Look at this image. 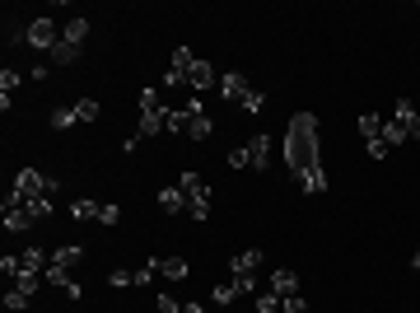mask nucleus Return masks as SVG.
<instances>
[{
  "instance_id": "c756f323",
  "label": "nucleus",
  "mask_w": 420,
  "mask_h": 313,
  "mask_svg": "<svg viewBox=\"0 0 420 313\" xmlns=\"http://www.w3.org/2000/svg\"><path fill=\"white\" fill-rule=\"evenodd\" d=\"M280 313H309V300H304V295H285V300H280Z\"/></svg>"
},
{
  "instance_id": "58836bf2",
  "label": "nucleus",
  "mask_w": 420,
  "mask_h": 313,
  "mask_svg": "<svg viewBox=\"0 0 420 313\" xmlns=\"http://www.w3.org/2000/svg\"><path fill=\"white\" fill-rule=\"evenodd\" d=\"M369 159H387V145H383V136H378V141H369Z\"/></svg>"
},
{
  "instance_id": "423d86ee",
  "label": "nucleus",
  "mask_w": 420,
  "mask_h": 313,
  "mask_svg": "<svg viewBox=\"0 0 420 313\" xmlns=\"http://www.w3.org/2000/svg\"><path fill=\"white\" fill-rule=\"evenodd\" d=\"M220 94L229 103H243L248 94H253V84H248V75H238V70H224V75H220Z\"/></svg>"
},
{
  "instance_id": "f257e3e1",
  "label": "nucleus",
  "mask_w": 420,
  "mask_h": 313,
  "mask_svg": "<svg viewBox=\"0 0 420 313\" xmlns=\"http://www.w3.org/2000/svg\"><path fill=\"white\" fill-rule=\"evenodd\" d=\"M285 164H289V173H294V178L322 164V155H318V117H313V112H294V117H289Z\"/></svg>"
},
{
  "instance_id": "0eeeda50",
  "label": "nucleus",
  "mask_w": 420,
  "mask_h": 313,
  "mask_svg": "<svg viewBox=\"0 0 420 313\" xmlns=\"http://www.w3.org/2000/svg\"><path fill=\"white\" fill-rule=\"evenodd\" d=\"M187 108H192L187 136H192V141H210V131H215V122H210V117H206V103H201V99H192Z\"/></svg>"
},
{
  "instance_id": "a211bd4d",
  "label": "nucleus",
  "mask_w": 420,
  "mask_h": 313,
  "mask_svg": "<svg viewBox=\"0 0 420 313\" xmlns=\"http://www.w3.org/2000/svg\"><path fill=\"white\" fill-rule=\"evenodd\" d=\"M61 38H66V43H84V38H89V19H84V14H75V19H70L66 23V28H61Z\"/></svg>"
},
{
  "instance_id": "f3484780",
  "label": "nucleus",
  "mask_w": 420,
  "mask_h": 313,
  "mask_svg": "<svg viewBox=\"0 0 420 313\" xmlns=\"http://www.w3.org/2000/svg\"><path fill=\"white\" fill-rule=\"evenodd\" d=\"M187 258H164V262H159V276H164V280H187Z\"/></svg>"
},
{
  "instance_id": "bb28decb",
  "label": "nucleus",
  "mask_w": 420,
  "mask_h": 313,
  "mask_svg": "<svg viewBox=\"0 0 420 313\" xmlns=\"http://www.w3.org/2000/svg\"><path fill=\"white\" fill-rule=\"evenodd\" d=\"M99 224H108V229H112V224H122V206H117V202H103Z\"/></svg>"
},
{
  "instance_id": "e433bc0d",
  "label": "nucleus",
  "mask_w": 420,
  "mask_h": 313,
  "mask_svg": "<svg viewBox=\"0 0 420 313\" xmlns=\"http://www.w3.org/2000/svg\"><path fill=\"white\" fill-rule=\"evenodd\" d=\"M150 108H159V94L155 89H140V112H150Z\"/></svg>"
},
{
  "instance_id": "f704fd0d",
  "label": "nucleus",
  "mask_w": 420,
  "mask_h": 313,
  "mask_svg": "<svg viewBox=\"0 0 420 313\" xmlns=\"http://www.w3.org/2000/svg\"><path fill=\"white\" fill-rule=\"evenodd\" d=\"M0 271H5V276H19V253H5V258H0Z\"/></svg>"
},
{
  "instance_id": "39448f33",
  "label": "nucleus",
  "mask_w": 420,
  "mask_h": 313,
  "mask_svg": "<svg viewBox=\"0 0 420 313\" xmlns=\"http://www.w3.org/2000/svg\"><path fill=\"white\" fill-rule=\"evenodd\" d=\"M192 66H197V52H192V47H173V66H168L164 84H168V89H177V84H187Z\"/></svg>"
},
{
  "instance_id": "2f4dec72",
  "label": "nucleus",
  "mask_w": 420,
  "mask_h": 313,
  "mask_svg": "<svg viewBox=\"0 0 420 313\" xmlns=\"http://www.w3.org/2000/svg\"><path fill=\"white\" fill-rule=\"evenodd\" d=\"M210 300H215V304H233V300H238V285H233V280H229V285H215Z\"/></svg>"
},
{
  "instance_id": "7c9ffc66",
  "label": "nucleus",
  "mask_w": 420,
  "mask_h": 313,
  "mask_svg": "<svg viewBox=\"0 0 420 313\" xmlns=\"http://www.w3.org/2000/svg\"><path fill=\"white\" fill-rule=\"evenodd\" d=\"M155 276H159V258H150V262H145L140 271H136V285H150Z\"/></svg>"
},
{
  "instance_id": "a19ab883",
  "label": "nucleus",
  "mask_w": 420,
  "mask_h": 313,
  "mask_svg": "<svg viewBox=\"0 0 420 313\" xmlns=\"http://www.w3.org/2000/svg\"><path fill=\"white\" fill-rule=\"evenodd\" d=\"M182 313H206V309H201V304L192 300V304H182Z\"/></svg>"
},
{
  "instance_id": "cd10ccee",
  "label": "nucleus",
  "mask_w": 420,
  "mask_h": 313,
  "mask_svg": "<svg viewBox=\"0 0 420 313\" xmlns=\"http://www.w3.org/2000/svg\"><path fill=\"white\" fill-rule=\"evenodd\" d=\"M38 285H43V276H33V271L14 276V290H23V295H38Z\"/></svg>"
},
{
  "instance_id": "393cba45",
  "label": "nucleus",
  "mask_w": 420,
  "mask_h": 313,
  "mask_svg": "<svg viewBox=\"0 0 420 313\" xmlns=\"http://www.w3.org/2000/svg\"><path fill=\"white\" fill-rule=\"evenodd\" d=\"M75 122H79L75 108H56V112H52V131H70Z\"/></svg>"
},
{
  "instance_id": "aec40b11",
  "label": "nucleus",
  "mask_w": 420,
  "mask_h": 313,
  "mask_svg": "<svg viewBox=\"0 0 420 313\" xmlns=\"http://www.w3.org/2000/svg\"><path fill=\"white\" fill-rule=\"evenodd\" d=\"M407 141H411V136H407V126H402V122H383V145H387V150L407 145Z\"/></svg>"
},
{
  "instance_id": "473e14b6",
  "label": "nucleus",
  "mask_w": 420,
  "mask_h": 313,
  "mask_svg": "<svg viewBox=\"0 0 420 313\" xmlns=\"http://www.w3.org/2000/svg\"><path fill=\"white\" fill-rule=\"evenodd\" d=\"M238 108H243V112H262V108H266V94H262V89H253L243 103H238Z\"/></svg>"
},
{
  "instance_id": "412c9836",
  "label": "nucleus",
  "mask_w": 420,
  "mask_h": 313,
  "mask_svg": "<svg viewBox=\"0 0 420 313\" xmlns=\"http://www.w3.org/2000/svg\"><path fill=\"white\" fill-rule=\"evenodd\" d=\"M23 211H28V220H33V224L52 220V202H47V197H33V202H23Z\"/></svg>"
},
{
  "instance_id": "b1692460",
  "label": "nucleus",
  "mask_w": 420,
  "mask_h": 313,
  "mask_svg": "<svg viewBox=\"0 0 420 313\" xmlns=\"http://www.w3.org/2000/svg\"><path fill=\"white\" fill-rule=\"evenodd\" d=\"M70 108H75V117H79V122H94V117H99V99H79V103H70Z\"/></svg>"
},
{
  "instance_id": "4c0bfd02",
  "label": "nucleus",
  "mask_w": 420,
  "mask_h": 313,
  "mask_svg": "<svg viewBox=\"0 0 420 313\" xmlns=\"http://www.w3.org/2000/svg\"><path fill=\"white\" fill-rule=\"evenodd\" d=\"M229 164H233V168H248V145H238V150H229Z\"/></svg>"
},
{
  "instance_id": "c85d7f7f",
  "label": "nucleus",
  "mask_w": 420,
  "mask_h": 313,
  "mask_svg": "<svg viewBox=\"0 0 420 313\" xmlns=\"http://www.w3.org/2000/svg\"><path fill=\"white\" fill-rule=\"evenodd\" d=\"M257 313H280V295H276V290L257 295Z\"/></svg>"
},
{
  "instance_id": "ddd939ff",
  "label": "nucleus",
  "mask_w": 420,
  "mask_h": 313,
  "mask_svg": "<svg viewBox=\"0 0 420 313\" xmlns=\"http://www.w3.org/2000/svg\"><path fill=\"white\" fill-rule=\"evenodd\" d=\"M248 168H271V141H266V136H253V141H248Z\"/></svg>"
},
{
  "instance_id": "c9c22d12",
  "label": "nucleus",
  "mask_w": 420,
  "mask_h": 313,
  "mask_svg": "<svg viewBox=\"0 0 420 313\" xmlns=\"http://www.w3.org/2000/svg\"><path fill=\"white\" fill-rule=\"evenodd\" d=\"M233 285H238V295H253L257 290V276H233Z\"/></svg>"
},
{
  "instance_id": "6e6552de",
  "label": "nucleus",
  "mask_w": 420,
  "mask_h": 313,
  "mask_svg": "<svg viewBox=\"0 0 420 313\" xmlns=\"http://www.w3.org/2000/svg\"><path fill=\"white\" fill-rule=\"evenodd\" d=\"M159 131H168V108H150V112H140V122H136V136H159Z\"/></svg>"
},
{
  "instance_id": "4468645a",
  "label": "nucleus",
  "mask_w": 420,
  "mask_h": 313,
  "mask_svg": "<svg viewBox=\"0 0 420 313\" xmlns=\"http://www.w3.org/2000/svg\"><path fill=\"white\" fill-rule=\"evenodd\" d=\"M159 211H164V215H182V211H187L182 187H164V192H159Z\"/></svg>"
},
{
  "instance_id": "a878e982",
  "label": "nucleus",
  "mask_w": 420,
  "mask_h": 313,
  "mask_svg": "<svg viewBox=\"0 0 420 313\" xmlns=\"http://www.w3.org/2000/svg\"><path fill=\"white\" fill-rule=\"evenodd\" d=\"M99 211H103V202H75V206H70L75 220H99Z\"/></svg>"
},
{
  "instance_id": "f03ea898",
  "label": "nucleus",
  "mask_w": 420,
  "mask_h": 313,
  "mask_svg": "<svg viewBox=\"0 0 420 313\" xmlns=\"http://www.w3.org/2000/svg\"><path fill=\"white\" fill-rule=\"evenodd\" d=\"M177 187H182V197H187V215L201 224L210 215V187H206V178H197V173L187 168V173L177 178Z\"/></svg>"
},
{
  "instance_id": "5701e85b",
  "label": "nucleus",
  "mask_w": 420,
  "mask_h": 313,
  "mask_svg": "<svg viewBox=\"0 0 420 313\" xmlns=\"http://www.w3.org/2000/svg\"><path fill=\"white\" fill-rule=\"evenodd\" d=\"M28 304H33V295L14 290V285H10V290H5V309H10V313H23V309H28Z\"/></svg>"
},
{
  "instance_id": "dca6fc26",
  "label": "nucleus",
  "mask_w": 420,
  "mask_h": 313,
  "mask_svg": "<svg viewBox=\"0 0 420 313\" xmlns=\"http://www.w3.org/2000/svg\"><path fill=\"white\" fill-rule=\"evenodd\" d=\"M75 262H84V248H79V243H66V248H56V253H52V267H75Z\"/></svg>"
},
{
  "instance_id": "72a5a7b5",
  "label": "nucleus",
  "mask_w": 420,
  "mask_h": 313,
  "mask_svg": "<svg viewBox=\"0 0 420 313\" xmlns=\"http://www.w3.org/2000/svg\"><path fill=\"white\" fill-rule=\"evenodd\" d=\"M108 285H112V290H126V285H136V271H112Z\"/></svg>"
},
{
  "instance_id": "f8f14e48",
  "label": "nucleus",
  "mask_w": 420,
  "mask_h": 313,
  "mask_svg": "<svg viewBox=\"0 0 420 313\" xmlns=\"http://www.w3.org/2000/svg\"><path fill=\"white\" fill-rule=\"evenodd\" d=\"M294 182H299L304 192H309V197H322V192L332 187V182H327V168H322V164H318V168H309V173H299Z\"/></svg>"
},
{
  "instance_id": "9b49d317",
  "label": "nucleus",
  "mask_w": 420,
  "mask_h": 313,
  "mask_svg": "<svg viewBox=\"0 0 420 313\" xmlns=\"http://www.w3.org/2000/svg\"><path fill=\"white\" fill-rule=\"evenodd\" d=\"M187 84H192V89H220V70L210 66V61H197L192 75H187Z\"/></svg>"
},
{
  "instance_id": "1a4fd4ad",
  "label": "nucleus",
  "mask_w": 420,
  "mask_h": 313,
  "mask_svg": "<svg viewBox=\"0 0 420 313\" xmlns=\"http://www.w3.org/2000/svg\"><path fill=\"white\" fill-rule=\"evenodd\" d=\"M392 122H402L411 141H420V112H416V103H411V99H397V108H392Z\"/></svg>"
},
{
  "instance_id": "4be33fe9",
  "label": "nucleus",
  "mask_w": 420,
  "mask_h": 313,
  "mask_svg": "<svg viewBox=\"0 0 420 313\" xmlns=\"http://www.w3.org/2000/svg\"><path fill=\"white\" fill-rule=\"evenodd\" d=\"M79 56V47L75 43H66V38H61V43L52 47V66H70V61H75Z\"/></svg>"
},
{
  "instance_id": "6ab92c4d",
  "label": "nucleus",
  "mask_w": 420,
  "mask_h": 313,
  "mask_svg": "<svg viewBox=\"0 0 420 313\" xmlns=\"http://www.w3.org/2000/svg\"><path fill=\"white\" fill-rule=\"evenodd\" d=\"M360 136H365V141H378V136H383V117H378V112H360Z\"/></svg>"
},
{
  "instance_id": "2eb2a0df",
  "label": "nucleus",
  "mask_w": 420,
  "mask_h": 313,
  "mask_svg": "<svg viewBox=\"0 0 420 313\" xmlns=\"http://www.w3.org/2000/svg\"><path fill=\"white\" fill-rule=\"evenodd\" d=\"M271 290H276L280 300H285V295H299V276H294L289 267H280L276 276H271Z\"/></svg>"
},
{
  "instance_id": "20e7f679",
  "label": "nucleus",
  "mask_w": 420,
  "mask_h": 313,
  "mask_svg": "<svg viewBox=\"0 0 420 313\" xmlns=\"http://www.w3.org/2000/svg\"><path fill=\"white\" fill-rule=\"evenodd\" d=\"M14 197H23V202H33V197H52L56 192V182L52 178H43V173H38V168H19V173H14Z\"/></svg>"
},
{
  "instance_id": "7ed1b4c3",
  "label": "nucleus",
  "mask_w": 420,
  "mask_h": 313,
  "mask_svg": "<svg viewBox=\"0 0 420 313\" xmlns=\"http://www.w3.org/2000/svg\"><path fill=\"white\" fill-rule=\"evenodd\" d=\"M23 43L38 47V52H52L56 43H61V33H56V19L52 14H38V19L23 23Z\"/></svg>"
},
{
  "instance_id": "ea45409f",
  "label": "nucleus",
  "mask_w": 420,
  "mask_h": 313,
  "mask_svg": "<svg viewBox=\"0 0 420 313\" xmlns=\"http://www.w3.org/2000/svg\"><path fill=\"white\" fill-rule=\"evenodd\" d=\"M14 84H19V75H14V70H0V89L10 94V89H14Z\"/></svg>"
},
{
  "instance_id": "79ce46f5",
  "label": "nucleus",
  "mask_w": 420,
  "mask_h": 313,
  "mask_svg": "<svg viewBox=\"0 0 420 313\" xmlns=\"http://www.w3.org/2000/svg\"><path fill=\"white\" fill-rule=\"evenodd\" d=\"M411 271H416V276H420V248H416V258H411Z\"/></svg>"
},
{
  "instance_id": "9d476101",
  "label": "nucleus",
  "mask_w": 420,
  "mask_h": 313,
  "mask_svg": "<svg viewBox=\"0 0 420 313\" xmlns=\"http://www.w3.org/2000/svg\"><path fill=\"white\" fill-rule=\"evenodd\" d=\"M262 258H266L262 248H243V253H233V258H229V271H233V276H253V271L262 267Z\"/></svg>"
}]
</instances>
